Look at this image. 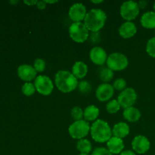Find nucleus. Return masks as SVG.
<instances>
[{
    "label": "nucleus",
    "instance_id": "f257e3e1",
    "mask_svg": "<svg viewBox=\"0 0 155 155\" xmlns=\"http://www.w3.org/2000/svg\"><path fill=\"white\" fill-rule=\"evenodd\" d=\"M54 83L59 91L63 93H69L77 89L79 83L72 73L61 70L55 74Z\"/></svg>",
    "mask_w": 155,
    "mask_h": 155
},
{
    "label": "nucleus",
    "instance_id": "f03ea898",
    "mask_svg": "<svg viewBox=\"0 0 155 155\" xmlns=\"http://www.w3.org/2000/svg\"><path fill=\"white\" fill-rule=\"evenodd\" d=\"M107 21V15L100 8L91 9L87 12L84 19V24L92 33H98L104 27Z\"/></svg>",
    "mask_w": 155,
    "mask_h": 155
},
{
    "label": "nucleus",
    "instance_id": "7ed1b4c3",
    "mask_svg": "<svg viewBox=\"0 0 155 155\" xmlns=\"http://www.w3.org/2000/svg\"><path fill=\"white\" fill-rule=\"evenodd\" d=\"M91 137L98 143L107 142L113 136L110 125L103 120H97L92 124L90 128Z\"/></svg>",
    "mask_w": 155,
    "mask_h": 155
},
{
    "label": "nucleus",
    "instance_id": "20e7f679",
    "mask_svg": "<svg viewBox=\"0 0 155 155\" xmlns=\"http://www.w3.org/2000/svg\"><path fill=\"white\" fill-rule=\"evenodd\" d=\"M69 35L73 41L77 43L86 42L89 36V30L84 23H73L69 27Z\"/></svg>",
    "mask_w": 155,
    "mask_h": 155
},
{
    "label": "nucleus",
    "instance_id": "39448f33",
    "mask_svg": "<svg viewBox=\"0 0 155 155\" xmlns=\"http://www.w3.org/2000/svg\"><path fill=\"white\" fill-rule=\"evenodd\" d=\"M90 125L85 120L74 121L68 128L69 134L74 139H83L89 135L90 132Z\"/></svg>",
    "mask_w": 155,
    "mask_h": 155
},
{
    "label": "nucleus",
    "instance_id": "423d86ee",
    "mask_svg": "<svg viewBox=\"0 0 155 155\" xmlns=\"http://www.w3.org/2000/svg\"><path fill=\"white\" fill-rule=\"evenodd\" d=\"M107 68L113 71H124L128 67L129 60L127 56L120 52H114L107 57Z\"/></svg>",
    "mask_w": 155,
    "mask_h": 155
},
{
    "label": "nucleus",
    "instance_id": "0eeeda50",
    "mask_svg": "<svg viewBox=\"0 0 155 155\" xmlns=\"http://www.w3.org/2000/svg\"><path fill=\"white\" fill-rule=\"evenodd\" d=\"M140 8L138 2L134 1L124 2L120 6V14L122 18L127 21L135 20L139 15Z\"/></svg>",
    "mask_w": 155,
    "mask_h": 155
},
{
    "label": "nucleus",
    "instance_id": "6e6552de",
    "mask_svg": "<svg viewBox=\"0 0 155 155\" xmlns=\"http://www.w3.org/2000/svg\"><path fill=\"white\" fill-rule=\"evenodd\" d=\"M34 86L36 92L45 96L51 95L54 90V83L52 80L45 75H39L36 77L34 81Z\"/></svg>",
    "mask_w": 155,
    "mask_h": 155
},
{
    "label": "nucleus",
    "instance_id": "1a4fd4ad",
    "mask_svg": "<svg viewBox=\"0 0 155 155\" xmlns=\"http://www.w3.org/2000/svg\"><path fill=\"white\" fill-rule=\"evenodd\" d=\"M137 100V93L133 88H126L120 92L117 97V101L120 104V107L126 109L133 107Z\"/></svg>",
    "mask_w": 155,
    "mask_h": 155
},
{
    "label": "nucleus",
    "instance_id": "9d476101",
    "mask_svg": "<svg viewBox=\"0 0 155 155\" xmlns=\"http://www.w3.org/2000/svg\"><path fill=\"white\" fill-rule=\"evenodd\" d=\"M132 148L134 152L139 154H145L151 148L149 139L145 136H136L132 141Z\"/></svg>",
    "mask_w": 155,
    "mask_h": 155
},
{
    "label": "nucleus",
    "instance_id": "9b49d317",
    "mask_svg": "<svg viewBox=\"0 0 155 155\" xmlns=\"http://www.w3.org/2000/svg\"><path fill=\"white\" fill-rule=\"evenodd\" d=\"M87 14L86 8L83 3H74L72 5L69 9L68 15L71 18V21H74V23L81 22L82 21H84L85 18Z\"/></svg>",
    "mask_w": 155,
    "mask_h": 155
},
{
    "label": "nucleus",
    "instance_id": "f8f14e48",
    "mask_svg": "<svg viewBox=\"0 0 155 155\" xmlns=\"http://www.w3.org/2000/svg\"><path fill=\"white\" fill-rule=\"evenodd\" d=\"M114 94V89L113 86L109 83H101L95 91V95L97 99L101 102L108 101L113 97Z\"/></svg>",
    "mask_w": 155,
    "mask_h": 155
},
{
    "label": "nucleus",
    "instance_id": "ddd939ff",
    "mask_svg": "<svg viewBox=\"0 0 155 155\" xmlns=\"http://www.w3.org/2000/svg\"><path fill=\"white\" fill-rule=\"evenodd\" d=\"M107 54L105 50L100 46H95L90 50L89 58L92 62L98 66H102L107 62Z\"/></svg>",
    "mask_w": 155,
    "mask_h": 155
},
{
    "label": "nucleus",
    "instance_id": "4468645a",
    "mask_svg": "<svg viewBox=\"0 0 155 155\" xmlns=\"http://www.w3.org/2000/svg\"><path fill=\"white\" fill-rule=\"evenodd\" d=\"M37 72L33 66L29 64H21L18 68V75L22 80L26 83L32 81L36 78Z\"/></svg>",
    "mask_w": 155,
    "mask_h": 155
},
{
    "label": "nucleus",
    "instance_id": "2eb2a0df",
    "mask_svg": "<svg viewBox=\"0 0 155 155\" xmlns=\"http://www.w3.org/2000/svg\"><path fill=\"white\" fill-rule=\"evenodd\" d=\"M118 32L120 36L124 39H130L136 34L137 27L132 21H126L121 24Z\"/></svg>",
    "mask_w": 155,
    "mask_h": 155
},
{
    "label": "nucleus",
    "instance_id": "dca6fc26",
    "mask_svg": "<svg viewBox=\"0 0 155 155\" xmlns=\"http://www.w3.org/2000/svg\"><path fill=\"white\" fill-rule=\"evenodd\" d=\"M107 148L112 154H120L124 149V141L122 139L112 136L107 142Z\"/></svg>",
    "mask_w": 155,
    "mask_h": 155
},
{
    "label": "nucleus",
    "instance_id": "f3484780",
    "mask_svg": "<svg viewBox=\"0 0 155 155\" xmlns=\"http://www.w3.org/2000/svg\"><path fill=\"white\" fill-rule=\"evenodd\" d=\"M130 127L125 122H120L115 124L112 129L113 136L119 139H124L130 134Z\"/></svg>",
    "mask_w": 155,
    "mask_h": 155
},
{
    "label": "nucleus",
    "instance_id": "a211bd4d",
    "mask_svg": "<svg viewBox=\"0 0 155 155\" xmlns=\"http://www.w3.org/2000/svg\"><path fill=\"white\" fill-rule=\"evenodd\" d=\"M123 115H124V119L130 123L137 122V121L139 120L141 116H142L140 110L136 108V107H135L134 106L124 109V112H123Z\"/></svg>",
    "mask_w": 155,
    "mask_h": 155
},
{
    "label": "nucleus",
    "instance_id": "6ab92c4d",
    "mask_svg": "<svg viewBox=\"0 0 155 155\" xmlns=\"http://www.w3.org/2000/svg\"><path fill=\"white\" fill-rule=\"evenodd\" d=\"M88 73V66L83 61H77L72 67V74L74 77L78 79H83Z\"/></svg>",
    "mask_w": 155,
    "mask_h": 155
},
{
    "label": "nucleus",
    "instance_id": "aec40b11",
    "mask_svg": "<svg viewBox=\"0 0 155 155\" xmlns=\"http://www.w3.org/2000/svg\"><path fill=\"white\" fill-rule=\"evenodd\" d=\"M140 23L143 27L146 29H155V12L149 11L142 15Z\"/></svg>",
    "mask_w": 155,
    "mask_h": 155
},
{
    "label": "nucleus",
    "instance_id": "412c9836",
    "mask_svg": "<svg viewBox=\"0 0 155 155\" xmlns=\"http://www.w3.org/2000/svg\"><path fill=\"white\" fill-rule=\"evenodd\" d=\"M99 109L95 105H89L84 109L83 117L87 122H95L99 116Z\"/></svg>",
    "mask_w": 155,
    "mask_h": 155
},
{
    "label": "nucleus",
    "instance_id": "4be33fe9",
    "mask_svg": "<svg viewBox=\"0 0 155 155\" xmlns=\"http://www.w3.org/2000/svg\"><path fill=\"white\" fill-rule=\"evenodd\" d=\"M77 148L79 151L80 152V154H88L92 151V143L90 142V141L88 140V139H80L78 141L77 144Z\"/></svg>",
    "mask_w": 155,
    "mask_h": 155
},
{
    "label": "nucleus",
    "instance_id": "5701e85b",
    "mask_svg": "<svg viewBox=\"0 0 155 155\" xmlns=\"http://www.w3.org/2000/svg\"><path fill=\"white\" fill-rule=\"evenodd\" d=\"M114 71L108 68H102L99 71V78L104 83H107L114 78Z\"/></svg>",
    "mask_w": 155,
    "mask_h": 155
},
{
    "label": "nucleus",
    "instance_id": "b1692460",
    "mask_svg": "<svg viewBox=\"0 0 155 155\" xmlns=\"http://www.w3.org/2000/svg\"><path fill=\"white\" fill-rule=\"evenodd\" d=\"M120 109V104L118 102L117 99H113L109 101L106 104V110L109 114H116Z\"/></svg>",
    "mask_w": 155,
    "mask_h": 155
},
{
    "label": "nucleus",
    "instance_id": "393cba45",
    "mask_svg": "<svg viewBox=\"0 0 155 155\" xmlns=\"http://www.w3.org/2000/svg\"><path fill=\"white\" fill-rule=\"evenodd\" d=\"M21 90H22V92L24 93V95H25L26 96H31L36 91L34 84H33L30 82L24 83L23 85L22 88H21Z\"/></svg>",
    "mask_w": 155,
    "mask_h": 155
},
{
    "label": "nucleus",
    "instance_id": "a878e982",
    "mask_svg": "<svg viewBox=\"0 0 155 155\" xmlns=\"http://www.w3.org/2000/svg\"><path fill=\"white\" fill-rule=\"evenodd\" d=\"M83 113H84V110L81 107H78V106H76V107H74L71 109V117L75 121L81 120L83 118Z\"/></svg>",
    "mask_w": 155,
    "mask_h": 155
},
{
    "label": "nucleus",
    "instance_id": "bb28decb",
    "mask_svg": "<svg viewBox=\"0 0 155 155\" xmlns=\"http://www.w3.org/2000/svg\"><path fill=\"white\" fill-rule=\"evenodd\" d=\"M112 86L115 90L122 92L127 88V81L124 78H117L114 81Z\"/></svg>",
    "mask_w": 155,
    "mask_h": 155
},
{
    "label": "nucleus",
    "instance_id": "cd10ccee",
    "mask_svg": "<svg viewBox=\"0 0 155 155\" xmlns=\"http://www.w3.org/2000/svg\"><path fill=\"white\" fill-rule=\"evenodd\" d=\"M78 88L79 91L81 92L82 94H87L89 93V92L92 89V86H91V84L86 80H82L80 83H78Z\"/></svg>",
    "mask_w": 155,
    "mask_h": 155
},
{
    "label": "nucleus",
    "instance_id": "c85d7f7f",
    "mask_svg": "<svg viewBox=\"0 0 155 155\" xmlns=\"http://www.w3.org/2000/svg\"><path fill=\"white\" fill-rule=\"evenodd\" d=\"M146 51L148 55L155 58V36L151 38L147 42Z\"/></svg>",
    "mask_w": 155,
    "mask_h": 155
},
{
    "label": "nucleus",
    "instance_id": "c756f323",
    "mask_svg": "<svg viewBox=\"0 0 155 155\" xmlns=\"http://www.w3.org/2000/svg\"><path fill=\"white\" fill-rule=\"evenodd\" d=\"M46 67V63L42 58H36L33 63V68L36 70V72H43Z\"/></svg>",
    "mask_w": 155,
    "mask_h": 155
},
{
    "label": "nucleus",
    "instance_id": "7c9ffc66",
    "mask_svg": "<svg viewBox=\"0 0 155 155\" xmlns=\"http://www.w3.org/2000/svg\"><path fill=\"white\" fill-rule=\"evenodd\" d=\"M91 155H113L110 151L107 150V148L104 147H99L94 149Z\"/></svg>",
    "mask_w": 155,
    "mask_h": 155
},
{
    "label": "nucleus",
    "instance_id": "2f4dec72",
    "mask_svg": "<svg viewBox=\"0 0 155 155\" xmlns=\"http://www.w3.org/2000/svg\"><path fill=\"white\" fill-rule=\"evenodd\" d=\"M47 3L45 2V1H38L37 4H36V7L38 8L40 10H43L46 8Z\"/></svg>",
    "mask_w": 155,
    "mask_h": 155
},
{
    "label": "nucleus",
    "instance_id": "473e14b6",
    "mask_svg": "<svg viewBox=\"0 0 155 155\" xmlns=\"http://www.w3.org/2000/svg\"><path fill=\"white\" fill-rule=\"evenodd\" d=\"M139 6V8L140 9H144L145 8H146V6L148 5V2L146 1H140L138 2Z\"/></svg>",
    "mask_w": 155,
    "mask_h": 155
},
{
    "label": "nucleus",
    "instance_id": "72a5a7b5",
    "mask_svg": "<svg viewBox=\"0 0 155 155\" xmlns=\"http://www.w3.org/2000/svg\"><path fill=\"white\" fill-rule=\"evenodd\" d=\"M120 155H136V154L134 151H131V150H126V151H124L123 152H121Z\"/></svg>",
    "mask_w": 155,
    "mask_h": 155
},
{
    "label": "nucleus",
    "instance_id": "f704fd0d",
    "mask_svg": "<svg viewBox=\"0 0 155 155\" xmlns=\"http://www.w3.org/2000/svg\"><path fill=\"white\" fill-rule=\"evenodd\" d=\"M37 2H38V1H24V4H26V5H29V6H31V5H36L37 4Z\"/></svg>",
    "mask_w": 155,
    "mask_h": 155
},
{
    "label": "nucleus",
    "instance_id": "c9c22d12",
    "mask_svg": "<svg viewBox=\"0 0 155 155\" xmlns=\"http://www.w3.org/2000/svg\"><path fill=\"white\" fill-rule=\"evenodd\" d=\"M92 2V3H94V4H100V3H102L103 2V1L102 0H100V1H94V0H92V1H91Z\"/></svg>",
    "mask_w": 155,
    "mask_h": 155
},
{
    "label": "nucleus",
    "instance_id": "e433bc0d",
    "mask_svg": "<svg viewBox=\"0 0 155 155\" xmlns=\"http://www.w3.org/2000/svg\"><path fill=\"white\" fill-rule=\"evenodd\" d=\"M47 4H54V3L58 2V1H45Z\"/></svg>",
    "mask_w": 155,
    "mask_h": 155
},
{
    "label": "nucleus",
    "instance_id": "4c0bfd02",
    "mask_svg": "<svg viewBox=\"0 0 155 155\" xmlns=\"http://www.w3.org/2000/svg\"><path fill=\"white\" fill-rule=\"evenodd\" d=\"M18 1H10V3L11 4H16V3H18Z\"/></svg>",
    "mask_w": 155,
    "mask_h": 155
},
{
    "label": "nucleus",
    "instance_id": "58836bf2",
    "mask_svg": "<svg viewBox=\"0 0 155 155\" xmlns=\"http://www.w3.org/2000/svg\"><path fill=\"white\" fill-rule=\"evenodd\" d=\"M78 155H89V154H80Z\"/></svg>",
    "mask_w": 155,
    "mask_h": 155
},
{
    "label": "nucleus",
    "instance_id": "ea45409f",
    "mask_svg": "<svg viewBox=\"0 0 155 155\" xmlns=\"http://www.w3.org/2000/svg\"><path fill=\"white\" fill-rule=\"evenodd\" d=\"M153 7H154V12H155V2H154V6H153Z\"/></svg>",
    "mask_w": 155,
    "mask_h": 155
}]
</instances>
